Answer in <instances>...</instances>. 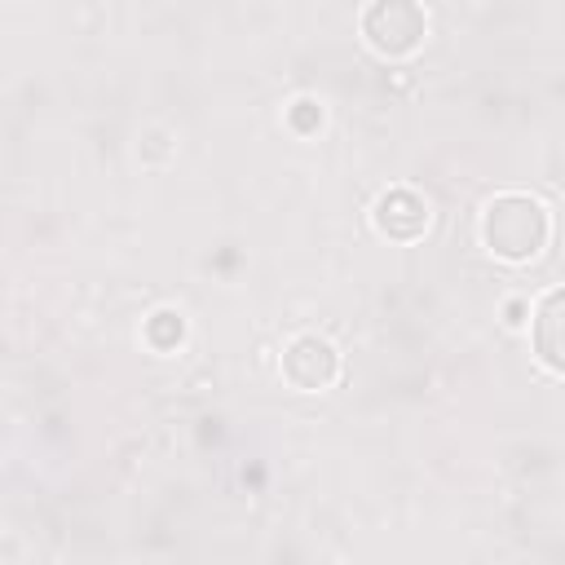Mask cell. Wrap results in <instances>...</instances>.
<instances>
[{
    "label": "cell",
    "mask_w": 565,
    "mask_h": 565,
    "mask_svg": "<svg viewBox=\"0 0 565 565\" xmlns=\"http://www.w3.org/2000/svg\"><path fill=\"white\" fill-rule=\"evenodd\" d=\"M561 287H552L543 300H539V313H534V349L543 358V366L552 375L565 371V358H561Z\"/></svg>",
    "instance_id": "5b68a950"
},
{
    "label": "cell",
    "mask_w": 565,
    "mask_h": 565,
    "mask_svg": "<svg viewBox=\"0 0 565 565\" xmlns=\"http://www.w3.org/2000/svg\"><path fill=\"white\" fill-rule=\"evenodd\" d=\"M282 375L305 393H322L340 375V358L322 335H296L282 353Z\"/></svg>",
    "instance_id": "3957f363"
},
{
    "label": "cell",
    "mask_w": 565,
    "mask_h": 565,
    "mask_svg": "<svg viewBox=\"0 0 565 565\" xmlns=\"http://www.w3.org/2000/svg\"><path fill=\"white\" fill-rule=\"evenodd\" d=\"M362 35L380 57H411L428 35V18L419 0H371L362 9Z\"/></svg>",
    "instance_id": "7a4b0ae2"
},
{
    "label": "cell",
    "mask_w": 565,
    "mask_h": 565,
    "mask_svg": "<svg viewBox=\"0 0 565 565\" xmlns=\"http://www.w3.org/2000/svg\"><path fill=\"white\" fill-rule=\"evenodd\" d=\"M375 230L388 234V238L411 243V238H419L428 230V203L415 190H388L375 203Z\"/></svg>",
    "instance_id": "277c9868"
},
{
    "label": "cell",
    "mask_w": 565,
    "mask_h": 565,
    "mask_svg": "<svg viewBox=\"0 0 565 565\" xmlns=\"http://www.w3.org/2000/svg\"><path fill=\"white\" fill-rule=\"evenodd\" d=\"M146 335H150L154 349H172L181 340V318L177 313H154L150 327H146Z\"/></svg>",
    "instance_id": "8992f818"
},
{
    "label": "cell",
    "mask_w": 565,
    "mask_h": 565,
    "mask_svg": "<svg viewBox=\"0 0 565 565\" xmlns=\"http://www.w3.org/2000/svg\"><path fill=\"white\" fill-rule=\"evenodd\" d=\"M547 207L530 194H494L481 212V238L499 260H534L547 247Z\"/></svg>",
    "instance_id": "6da1fadb"
}]
</instances>
